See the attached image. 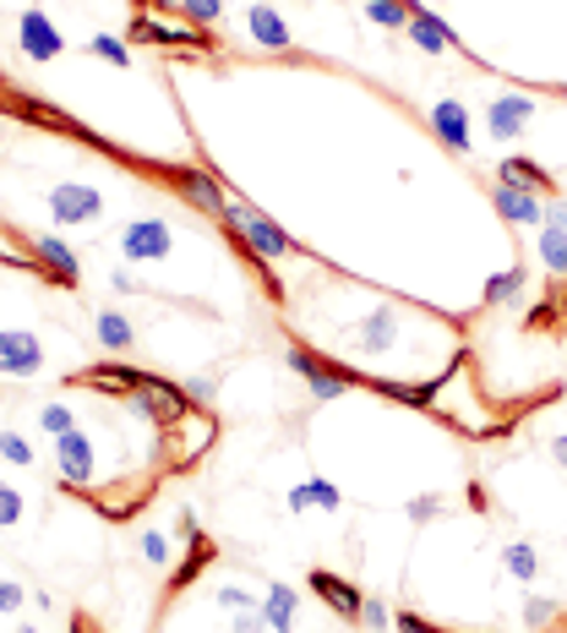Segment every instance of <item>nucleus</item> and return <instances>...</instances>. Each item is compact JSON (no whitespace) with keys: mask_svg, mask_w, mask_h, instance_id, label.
Masks as SVG:
<instances>
[{"mask_svg":"<svg viewBox=\"0 0 567 633\" xmlns=\"http://www.w3.org/2000/svg\"><path fill=\"white\" fill-rule=\"evenodd\" d=\"M60 49H66L60 27H55L44 11H22V55H33V60H55Z\"/></svg>","mask_w":567,"mask_h":633,"instance_id":"4468645a","label":"nucleus"},{"mask_svg":"<svg viewBox=\"0 0 567 633\" xmlns=\"http://www.w3.org/2000/svg\"><path fill=\"white\" fill-rule=\"evenodd\" d=\"M180 16H186L191 27H213V22L224 16V0H180Z\"/></svg>","mask_w":567,"mask_h":633,"instance_id":"c85d7f7f","label":"nucleus"},{"mask_svg":"<svg viewBox=\"0 0 567 633\" xmlns=\"http://www.w3.org/2000/svg\"><path fill=\"white\" fill-rule=\"evenodd\" d=\"M158 175H164L191 208H202L208 219L224 224V213H230V191L219 186V175H208V169H197V164H158Z\"/></svg>","mask_w":567,"mask_h":633,"instance_id":"7ed1b4c3","label":"nucleus"},{"mask_svg":"<svg viewBox=\"0 0 567 633\" xmlns=\"http://www.w3.org/2000/svg\"><path fill=\"white\" fill-rule=\"evenodd\" d=\"M132 38L137 44H169V49H213L208 27H164L153 16H132Z\"/></svg>","mask_w":567,"mask_h":633,"instance_id":"f8f14e48","label":"nucleus"},{"mask_svg":"<svg viewBox=\"0 0 567 633\" xmlns=\"http://www.w3.org/2000/svg\"><path fill=\"white\" fill-rule=\"evenodd\" d=\"M16 607H22V585L0 579V612H16Z\"/></svg>","mask_w":567,"mask_h":633,"instance_id":"ea45409f","label":"nucleus"},{"mask_svg":"<svg viewBox=\"0 0 567 633\" xmlns=\"http://www.w3.org/2000/svg\"><path fill=\"white\" fill-rule=\"evenodd\" d=\"M44 371V344L27 327H0V377H38Z\"/></svg>","mask_w":567,"mask_h":633,"instance_id":"0eeeda50","label":"nucleus"},{"mask_svg":"<svg viewBox=\"0 0 567 633\" xmlns=\"http://www.w3.org/2000/svg\"><path fill=\"white\" fill-rule=\"evenodd\" d=\"M230 633H268V623H263V612H235Z\"/></svg>","mask_w":567,"mask_h":633,"instance_id":"58836bf2","label":"nucleus"},{"mask_svg":"<svg viewBox=\"0 0 567 633\" xmlns=\"http://www.w3.org/2000/svg\"><path fill=\"white\" fill-rule=\"evenodd\" d=\"M502 568H508L513 579H535V574H541V557H535L530 541H513V546H502Z\"/></svg>","mask_w":567,"mask_h":633,"instance_id":"b1692460","label":"nucleus"},{"mask_svg":"<svg viewBox=\"0 0 567 633\" xmlns=\"http://www.w3.org/2000/svg\"><path fill=\"white\" fill-rule=\"evenodd\" d=\"M284 366L294 371V377H305V388H311V399H338V393H349V388H366V377L360 371H349V366H338V360H322L316 349H305V344H284Z\"/></svg>","mask_w":567,"mask_h":633,"instance_id":"f03ea898","label":"nucleus"},{"mask_svg":"<svg viewBox=\"0 0 567 633\" xmlns=\"http://www.w3.org/2000/svg\"><path fill=\"white\" fill-rule=\"evenodd\" d=\"M393 629H399V633H442L436 623H425L421 612H399V618H393Z\"/></svg>","mask_w":567,"mask_h":633,"instance_id":"e433bc0d","label":"nucleus"},{"mask_svg":"<svg viewBox=\"0 0 567 633\" xmlns=\"http://www.w3.org/2000/svg\"><path fill=\"white\" fill-rule=\"evenodd\" d=\"M169 224L164 219H132L126 230H121V252H126V263H158V257H169Z\"/></svg>","mask_w":567,"mask_h":633,"instance_id":"6e6552de","label":"nucleus"},{"mask_svg":"<svg viewBox=\"0 0 567 633\" xmlns=\"http://www.w3.org/2000/svg\"><path fill=\"white\" fill-rule=\"evenodd\" d=\"M33 257H38V274H44L49 285H66V290H77V279H82V263H77V252H71L66 241H55V235H33Z\"/></svg>","mask_w":567,"mask_h":633,"instance_id":"9d476101","label":"nucleus"},{"mask_svg":"<svg viewBox=\"0 0 567 633\" xmlns=\"http://www.w3.org/2000/svg\"><path fill=\"white\" fill-rule=\"evenodd\" d=\"M535 246H541V263H546V274H567V230L546 224Z\"/></svg>","mask_w":567,"mask_h":633,"instance_id":"5701e85b","label":"nucleus"},{"mask_svg":"<svg viewBox=\"0 0 567 633\" xmlns=\"http://www.w3.org/2000/svg\"><path fill=\"white\" fill-rule=\"evenodd\" d=\"M246 27H252V38H257L263 49H289V22H284L274 5H252V11H246Z\"/></svg>","mask_w":567,"mask_h":633,"instance_id":"f3484780","label":"nucleus"},{"mask_svg":"<svg viewBox=\"0 0 567 633\" xmlns=\"http://www.w3.org/2000/svg\"><path fill=\"white\" fill-rule=\"evenodd\" d=\"M213 557V546H208V535H197V541H186V563H175L169 568V590H186L197 574H202V563Z\"/></svg>","mask_w":567,"mask_h":633,"instance_id":"aec40b11","label":"nucleus"},{"mask_svg":"<svg viewBox=\"0 0 567 633\" xmlns=\"http://www.w3.org/2000/svg\"><path fill=\"white\" fill-rule=\"evenodd\" d=\"M557 612H563V607H557V601H546V596H530V601H524V629H546V623H557Z\"/></svg>","mask_w":567,"mask_h":633,"instance_id":"7c9ffc66","label":"nucleus"},{"mask_svg":"<svg viewBox=\"0 0 567 633\" xmlns=\"http://www.w3.org/2000/svg\"><path fill=\"white\" fill-rule=\"evenodd\" d=\"M153 5H164V11H169V5H180V0H153Z\"/></svg>","mask_w":567,"mask_h":633,"instance_id":"c03bdc74","label":"nucleus"},{"mask_svg":"<svg viewBox=\"0 0 567 633\" xmlns=\"http://www.w3.org/2000/svg\"><path fill=\"white\" fill-rule=\"evenodd\" d=\"M491 202H497V213L513 219V224H546V202H541L535 191L513 186V180H497V186H491Z\"/></svg>","mask_w":567,"mask_h":633,"instance_id":"ddd939ff","label":"nucleus"},{"mask_svg":"<svg viewBox=\"0 0 567 633\" xmlns=\"http://www.w3.org/2000/svg\"><path fill=\"white\" fill-rule=\"evenodd\" d=\"M497 180H513V186H524V191H557V180H552V169H541V164H530V158H502V169H497Z\"/></svg>","mask_w":567,"mask_h":633,"instance_id":"a211bd4d","label":"nucleus"},{"mask_svg":"<svg viewBox=\"0 0 567 633\" xmlns=\"http://www.w3.org/2000/svg\"><path fill=\"white\" fill-rule=\"evenodd\" d=\"M186 393H191V404H213V393H219V388H213V377H191V382H186Z\"/></svg>","mask_w":567,"mask_h":633,"instance_id":"4c0bfd02","label":"nucleus"},{"mask_svg":"<svg viewBox=\"0 0 567 633\" xmlns=\"http://www.w3.org/2000/svg\"><path fill=\"white\" fill-rule=\"evenodd\" d=\"M355 344H360V349H371V355H388V349L399 344V312H393V307L366 312V316H360V327H355Z\"/></svg>","mask_w":567,"mask_h":633,"instance_id":"2eb2a0df","label":"nucleus"},{"mask_svg":"<svg viewBox=\"0 0 567 633\" xmlns=\"http://www.w3.org/2000/svg\"><path fill=\"white\" fill-rule=\"evenodd\" d=\"M55 465H60V475L71 486H93V475H99V443L82 426H71V432L55 437Z\"/></svg>","mask_w":567,"mask_h":633,"instance_id":"39448f33","label":"nucleus"},{"mask_svg":"<svg viewBox=\"0 0 567 633\" xmlns=\"http://www.w3.org/2000/svg\"><path fill=\"white\" fill-rule=\"evenodd\" d=\"M552 459L567 470V432H557V437H552Z\"/></svg>","mask_w":567,"mask_h":633,"instance_id":"37998d69","label":"nucleus"},{"mask_svg":"<svg viewBox=\"0 0 567 633\" xmlns=\"http://www.w3.org/2000/svg\"><path fill=\"white\" fill-rule=\"evenodd\" d=\"M224 612H263V601L246 590V585H219V596H213Z\"/></svg>","mask_w":567,"mask_h":633,"instance_id":"cd10ccee","label":"nucleus"},{"mask_svg":"<svg viewBox=\"0 0 567 633\" xmlns=\"http://www.w3.org/2000/svg\"><path fill=\"white\" fill-rule=\"evenodd\" d=\"M442 513V502L436 497H421V502H410V519H436Z\"/></svg>","mask_w":567,"mask_h":633,"instance_id":"a19ab883","label":"nucleus"},{"mask_svg":"<svg viewBox=\"0 0 567 633\" xmlns=\"http://www.w3.org/2000/svg\"><path fill=\"white\" fill-rule=\"evenodd\" d=\"M305 590H311L333 618H344V623H360V612H366V596H360L349 579L327 574V568H311V574H305Z\"/></svg>","mask_w":567,"mask_h":633,"instance_id":"423d86ee","label":"nucleus"},{"mask_svg":"<svg viewBox=\"0 0 567 633\" xmlns=\"http://www.w3.org/2000/svg\"><path fill=\"white\" fill-rule=\"evenodd\" d=\"M0 143H5V126H0Z\"/></svg>","mask_w":567,"mask_h":633,"instance_id":"49530a36","label":"nucleus"},{"mask_svg":"<svg viewBox=\"0 0 567 633\" xmlns=\"http://www.w3.org/2000/svg\"><path fill=\"white\" fill-rule=\"evenodd\" d=\"M104 213V197H99V186H82V180H60V186H49V219L55 224H93Z\"/></svg>","mask_w":567,"mask_h":633,"instance_id":"20e7f679","label":"nucleus"},{"mask_svg":"<svg viewBox=\"0 0 567 633\" xmlns=\"http://www.w3.org/2000/svg\"><path fill=\"white\" fill-rule=\"evenodd\" d=\"M38 426H44L49 437H60V432L77 426V415H71V404H44V410H38Z\"/></svg>","mask_w":567,"mask_h":633,"instance_id":"2f4dec72","label":"nucleus"},{"mask_svg":"<svg viewBox=\"0 0 567 633\" xmlns=\"http://www.w3.org/2000/svg\"><path fill=\"white\" fill-rule=\"evenodd\" d=\"M93 333H99V344L104 349H132V322H126V312H99L93 316Z\"/></svg>","mask_w":567,"mask_h":633,"instance_id":"412c9836","label":"nucleus"},{"mask_svg":"<svg viewBox=\"0 0 567 633\" xmlns=\"http://www.w3.org/2000/svg\"><path fill=\"white\" fill-rule=\"evenodd\" d=\"M524 327H530V333H541V327H557V301H541L535 312L524 316Z\"/></svg>","mask_w":567,"mask_h":633,"instance_id":"f704fd0d","label":"nucleus"},{"mask_svg":"<svg viewBox=\"0 0 567 633\" xmlns=\"http://www.w3.org/2000/svg\"><path fill=\"white\" fill-rule=\"evenodd\" d=\"M563 93H567V88H563Z\"/></svg>","mask_w":567,"mask_h":633,"instance_id":"de8ad7c7","label":"nucleus"},{"mask_svg":"<svg viewBox=\"0 0 567 633\" xmlns=\"http://www.w3.org/2000/svg\"><path fill=\"white\" fill-rule=\"evenodd\" d=\"M11 524H22V491L11 480H0V530H11Z\"/></svg>","mask_w":567,"mask_h":633,"instance_id":"72a5a7b5","label":"nucleus"},{"mask_svg":"<svg viewBox=\"0 0 567 633\" xmlns=\"http://www.w3.org/2000/svg\"><path fill=\"white\" fill-rule=\"evenodd\" d=\"M16 633H38V629H16Z\"/></svg>","mask_w":567,"mask_h":633,"instance_id":"a18cd8bd","label":"nucleus"},{"mask_svg":"<svg viewBox=\"0 0 567 633\" xmlns=\"http://www.w3.org/2000/svg\"><path fill=\"white\" fill-rule=\"evenodd\" d=\"M366 11H371V22L388 27V33H404V27H410V0H371Z\"/></svg>","mask_w":567,"mask_h":633,"instance_id":"a878e982","label":"nucleus"},{"mask_svg":"<svg viewBox=\"0 0 567 633\" xmlns=\"http://www.w3.org/2000/svg\"><path fill=\"white\" fill-rule=\"evenodd\" d=\"M137 546H142V557H147L153 568H169V563H175V546H169V535H158V530H147Z\"/></svg>","mask_w":567,"mask_h":633,"instance_id":"c756f323","label":"nucleus"},{"mask_svg":"<svg viewBox=\"0 0 567 633\" xmlns=\"http://www.w3.org/2000/svg\"><path fill=\"white\" fill-rule=\"evenodd\" d=\"M300 491H305V502H311V508H327V513H338V508H344V491H338L327 475H311V480H300Z\"/></svg>","mask_w":567,"mask_h":633,"instance_id":"393cba45","label":"nucleus"},{"mask_svg":"<svg viewBox=\"0 0 567 633\" xmlns=\"http://www.w3.org/2000/svg\"><path fill=\"white\" fill-rule=\"evenodd\" d=\"M546 224H557V230H567V202H546Z\"/></svg>","mask_w":567,"mask_h":633,"instance_id":"79ce46f5","label":"nucleus"},{"mask_svg":"<svg viewBox=\"0 0 567 633\" xmlns=\"http://www.w3.org/2000/svg\"><path fill=\"white\" fill-rule=\"evenodd\" d=\"M404 33L415 38V49H425V55H442L447 44H458V33H453V27H442L421 0H410V27H404Z\"/></svg>","mask_w":567,"mask_h":633,"instance_id":"dca6fc26","label":"nucleus"},{"mask_svg":"<svg viewBox=\"0 0 567 633\" xmlns=\"http://www.w3.org/2000/svg\"><path fill=\"white\" fill-rule=\"evenodd\" d=\"M0 459L27 470V465H33V448H27V437H22V432H0Z\"/></svg>","mask_w":567,"mask_h":633,"instance_id":"473e14b6","label":"nucleus"},{"mask_svg":"<svg viewBox=\"0 0 567 633\" xmlns=\"http://www.w3.org/2000/svg\"><path fill=\"white\" fill-rule=\"evenodd\" d=\"M524 268H508V274H491L486 279V307H508V301H519L524 296Z\"/></svg>","mask_w":567,"mask_h":633,"instance_id":"4be33fe9","label":"nucleus"},{"mask_svg":"<svg viewBox=\"0 0 567 633\" xmlns=\"http://www.w3.org/2000/svg\"><path fill=\"white\" fill-rule=\"evenodd\" d=\"M263 623H268V633H294V590L289 585H274L263 596Z\"/></svg>","mask_w":567,"mask_h":633,"instance_id":"6ab92c4d","label":"nucleus"},{"mask_svg":"<svg viewBox=\"0 0 567 633\" xmlns=\"http://www.w3.org/2000/svg\"><path fill=\"white\" fill-rule=\"evenodd\" d=\"M431 132H436V143L453 148V154H469V148H475V137H469V110H464L458 99H436V104H431Z\"/></svg>","mask_w":567,"mask_h":633,"instance_id":"9b49d317","label":"nucleus"},{"mask_svg":"<svg viewBox=\"0 0 567 633\" xmlns=\"http://www.w3.org/2000/svg\"><path fill=\"white\" fill-rule=\"evenodd\" d=\"M88 55H99V60H110V66H132V49H126V38H115V33H93V38H88Z\"/></svg>","mask_w":567,"mask_h":633,"instance_id":"bb28decb","label":"nucleus"},{"mask_svg":"<svg viewBox=\"0 0 567 633\" xmlns=\"http://www.w3.org/2000/svg\"><path fill=\"white\" fill-rule=\"evenodd\" d=\"M360 623H366V629H393V618H388V607H382V601H377V596H371V601H366V612H360Z\"/></svg>","mask_w":567,"mask_h":633,"instance_id":"c9c22d12","label":"nucleus"},{"mask_svg":"<svg viewBox=\"0 0 567 633\" xmlns=\"http://www.w3.org/2000/svg\"><path fill=\"white\" fill-rule=\"evenodd\" d=\"M224 230H230V241L235 246H246L257 263H279V257H300V241L294 235H284L279 224L263 213V208H252L246 197L235 202L230 197V213H224Z\"/></svg>","mask_w":567,"mask_h":633,"instance_id":"f257e3e1","label":"nucleus"},{"mask_svg":"<svg viewBox=\"0 0 567 633\" xmlns=\"http://www.w3.org/2000/svg\"><path fill=\"white\" fill-rule=\"evenodd\" d=\"M530 115H535V99H530V93H497V99L486 104V126H491L497 143H513V137L530 126Z\"/></svg>","mask_w":567,"mask_h":633,"instance_id":"1a4fd4ad","label":"nucleus"}]
</instances>
